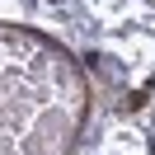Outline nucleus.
<instances>
[{"mask_svg": "<svg viewBox=\"0 0 155 155\" xmlns=\"http://www.w3.org/2000/svg\"><path fill=\"white\" fill-rule=\"evenodd\" d=\"M80 108L85 89L66 57L0 28V155H61Z\"/></svg>", "mask_w": 155, "mask_h": 155, "instance_id": "f257e3e1", "label": "nucleus"}]
</instances>
